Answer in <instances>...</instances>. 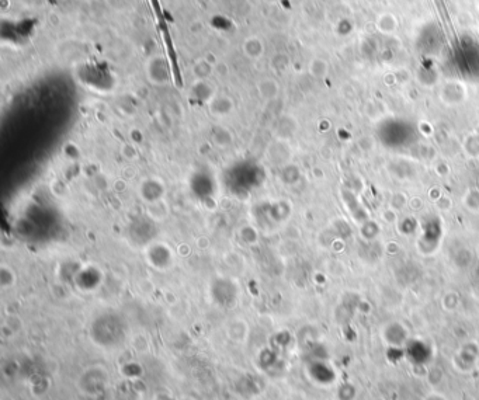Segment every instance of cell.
<instances>
[{
  "instance_id": "1",
  "label": "cell",
  "mask_w": 479,
  "mask_h": 400,
  "mask_svg": "<svg viewBox=\"0 0 479 400\" xmlns=\"http://www.w3.org/2000/svg\"><path fill=\"white\" fill-rule=\"evenodd\" d=\"M243 51L249 58H260L263 55L264 45L259 37H247L243 42Z\"/></svg>"
},
{
  "instance_id": "2",
  "label": "cell",
  "mask_w": 479,
  "mask_h": 400,
  "mask_svg": "<svg viewBox=\"0 0 479 400\" xmlns=\"http://www.w3.org/2000/svg\"><path fill=\"white\" fill-rule=\"evenodd\" d=\"M377 27L384 34H392L395 29H398V20L392 13H384L378 17Z\"/></svg>"
},
{
  "instance_id": "3",
  "label": "cell",
  "mask_w": 479,
  "mask_h": 400,
  "mask_svg": "<svg viewBox=\"0 0 479 400\" xmlns=\"http://www.w3.org/2000/svg\"><path fill=\"white\" fill-rule=\"evenodd\" d=\"M309 70H311V73H312L315 78L322 79L328 75V72H329V65H328L326 60H323V59L321 58H316L313 59L312 62H311Z\"/></svg>"
},
{
  "instance_id": "4",
  "label": "cell",
  "mask_w": 479,
  "mask_h": 400,
  "mask_svg": "<svg viewBox=\"0 0 479 400\" xmlns=\"http://www.w3.org/2000/svg\"><path fill=\"white\" fill-rule=\"evenodd\" d=\"M259 90L262 93V96L266 98H273L277 96L278 93V86L274 80H263L259 85Z\"/></svg>"
}]
</instances>
